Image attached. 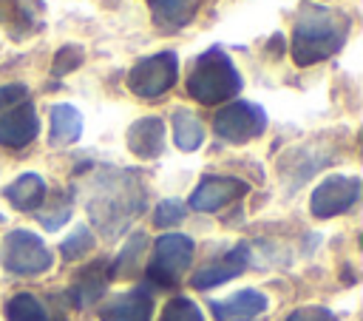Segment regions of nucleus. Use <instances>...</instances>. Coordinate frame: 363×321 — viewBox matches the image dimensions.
Returning <instances> with one entry per match:
<instances>
[{
  "mask_svg": "<svg viewBox=\"0 0 363 321\" xmlns=\"http://www.w3.org/2000/svg\"><path fill=\"white\" fill-rule=\"evenodd\" d=\"M241 85H244V80H241V74H238V68H235V62L224 45L204 48L193 60L190 74L184 80L187 94L201 105L227 102L241 91Z\"/></svg>",
  "mask_w": 363,
  "mask_h": 321,
  "instance_id": "7ed1b4c3",
  "label": "nucleus"
},
{
  "mask_svg": "<svg viewBox=\"0 0 363 321\" xmlns=\"http://www.w3.org/2000/svg\"><path fill=\"white\" fill-rule=\"evenodd\" d=\"M94 250V233L88 224H77L60 244V253L65 261H79L82 256H88Z\"/></svg>",
  "mask_w": 363,
  "mask_h": 321,
  "instance_id": "5701e85b",
  "label": "nucleus"
},
{
  "mask_svg": "<svg viewBox=\"0 0 363 321\" xmlns=\"http://www.w3.org/2000/svg\"><path fill=\"white\" fill-rule=\"evenodd\" d=\"M45 26V3L43 0H0V28L23 43L43 31Z\"/></svg>",
  "mask_w": 363,
  "mask_h": 321,
  "instance_id": "1a4fd4ad",
  "label": "nucleus"
},
{
  "mask_svg": "<svg viewBox=\"0 0 363 321\" xmlns=\"http://www.w3.org/2000/svg\"><path fill=\"white\" fill-rule=\"evenodd\" d=\"M267 295L261 290H238L224 301H210L216 321H250L267 310Z\"/></svg>",
  "mask_w": 363,
  "mask_h": 321,
  "instance_id": "f3484780",
  "label": "nucleus"
},
{
  "mask_svg": "<svg viewBox=\"0 0 363 321\" xmlns=\"http://www.w3.org/2000/svg\"><path fill=\"white\" fill-rule=\"evenodd\" d=\"M247 190H250V185L241 182V179H235V176H204L196 185V190L190 193L187 205L193 210H199V213H216L224 205L241 199Z\"/></svg>",
  "mask_w": 363,
  "mask_h": 321,
  "instance_id": "9d476101",
  "label": "nucleus"
},
{
  "mask_svg": "<svg viewBox=\"0 0 363 321\" xmlns=\"http://www.w3.org/2000/svg\"><path fill=\"white\" fill-rule=\"evenodd\" d=\"M0 264L11 276H40L51 270L54 256L45 241L31 230H9L0 241Z\"/></svg>",
  "mask_w": 363,
  "mask_h": 321,
  "instance_id": "20e7f679",
  "label": "nucleus"
},
{
  "mask_svg": "<svg viewBox=\"0 0 363 321\" xmlns=\"http://www.w3.org/2000/svg\"><path fill=\"white\" fill-rule=\"evenodd\" d=\"M150 315H153V295L147 287L119 293L99 307V321H150Z\"/></svg>",
  "mask_w": 363,
  "mask_h": 321,
  "instance_id": "4468645a",
  "label": "nucleus"
},
{
  "mask_svg": "<svg viewBox=\"0 0 363 321\" xmlns=\"http://www.w3.org/2000/svg\"><path fill=\"white\" fill-rule=\"evenodd\" d=\"M179 80V54L164 48L136 60L128 71V88L139 99H156L167 94Z\"/></svg>",
  "mask_w": 363,
  "mask_h": 321,
  "instance_id": "39448f33",
  "label": "nucleus"
},
{
  "mask_svg": "<svg viewBox=\"0 0 363 321\" xmlns=\"http://www.w3.org/2000/svg\"><path fill=\"white\" fill-rule=\"evenodd\" d=\"M357 196H360V179L335 173V176H326L323 182H318V187L312 190V199H309V210L315 219H332V216L346 213L357 202Z\"/></svg>",
  "mask_w": 363,
  "mask_h": 321,
  "instance_id": "6e6552de",
  "label": "nucleus"
},
{
  "mask_svg": "<svg viewBox=\"0 0 363 321\" xmlns=\"http://www.w3.org/2000/svg\"><path fill=\"white\" fill-rule=\"evenodd\" d=\"M28 99V88L23 82H9V85H0V114L26 102Z\"/></svg>",
  "mask_w": 363,
  "mask_h": 321,
  "instance_id": "cd10ccee",
  "label": "nucleus"
},
{
  "mask_svg": "<svg viewBox=\"0 0 363 321\" xmlns=\"http://www.w3.org/2000/svg\"><path fill=\"white\" fill-rule=\"evenodd\" d=\"M147 247V236L145 233H133L128 239V244L119 250V256L111 261V270L113 276H130L136 270V261L142 259V250Z\"/></svg>",
  "mask_w": 363,
  "mask_h": 321,
  "instance_id": "b1692460",
  "label": "nucleus"
},
{
  "mask_svg": "<svg viewBox=\"0 0 363 321\" xmlns=\"http://www.w3.org/2000/svg\"><path fill=\"white\" fill-rule=\"evenodd\" d=\"M45 193H48V187H45V179H43L40 173H20L14 182H9V185L3 187L6 202H9L11 207L23 210V213H34V210L43 205Z\"/></svg>",
  "mask_w": 363,
  "mask_h": 321,
  "instance_id": "a211bd4d",
  "label": "nucleus"
},
{
  "mask_svg": "<svg viewBox=\"0 0 363 321\" xmlns=\"http://www.w3.org/2000/svg\"><path fill=\"white\" fill-rule=\"evenodd\" d=\"M51 131H48V142L54 148H68L82 136V114L79 108L68 105V102H57L51 105Z\"/></svg>",
  "mask_w": 363,
  "mask_h": 321,
  "instance_id": "6ab92c4d",
  "label": "nucleus"
},
{
  "mask_svg": "<svg viewBox=\"0 0 363 321\" xmlns=\"http://www.w3.org/2000/svg\"><path fill=\"white\" fill-rule=\"evenodd\" d=\"M145 205H147V187L136 173L119 168H108L96 173L88 196V213L91 222L108 239L119 236L136 216H142Z\"/></svg>",
  "mask_w": 363,
  "mask_h": 321,
  "instance_id": "f03ea898",
  "label": "nucleus"
},
{
  "mask_svg": "<svg viewBox=\"0 0 363 321\" xmlns=\"http://www.w3.org/2000/svg\"><path fill=\"white\" fill-rule=\"evenodd\" d=\"M196 244L184 233H164L153 244V259L147 264V281L159 287H176L182 273H187L193 261Z\"/></svg>",
  "mask_w": 363,
  "mask_h": 321,
  "instance_id": "423d86ee",
  "label": "nucleus"
},
{
  "mask_svg": "<svg viewBox=\"0 0 363 321\" xmlns=\"http://www.w3.org/2000/svg\"><path fill=\"white\" fill-rule=\"evenodd\" d=\"M150 20L162 34H179L201 9V0H147Z\"/></svg>",
  "mask_w": 363,
  "mask_h": 321,
  "instance_id": "dca6fc26",
  "label": "nucleus"
},
{
  "mask_svg": "<svg viewBox=\"0 0 363 321\" xmlns=\"http://www.w3.org/2000/svg\"><path fill=\"white\" fill-rule=\"evenodd\" d=\"M284 321H337V318H335V312L326 310V307H298V310H292Z\"/></svg>",
  "mask_w": 363,
  "mask_h": 321,
  "instance_id": "c85d7f7f",
  "label": "nucleus"
},
{
  "mask_svg": "<svg viewBox=\"0 0 363 321\" xmlns=\"http://www.w3.org/2000/svg\"><path fill=\"white\" fill-rule=\"evenodd\" d=\"M349 31H352V17L343 9L320 6V3H301L295 23H292L289 57L301 68L323 62L346 45Z\"/></svg>",
  "mask_w": 363,
  "mask_h": 321,
  "instance_id": "f257e3e1",
  "label": "nucleus"
},
{
  "mask_svg": "<svg viewBox=\"0 0 363 321\" xmlns=\"http://www.w3.org/2000/svg\"><path fill=\"white\" fill-rule=\"evenodd\" d=\"M113 278V270H111V261L108 259H96L94 264H88L85 270H79V276L74 278L71 290H68V301L79 310L91 307L94 301H99L108 290Z\"/></svg>",
  "mask_w": 363,
  "mask_h": 321,
  "instance_id": "ddd939ff",
  "label": "nucleus"
},
{
  "mask_svg": "<svg viewBox=\"0 0 363 321\" xmlns=\"http://www.w3.org/2000/svg\"><path fill=\"white\" fill-rule=\"evenodd\" d=\"M159 321H204V312L199 310V304L187 295H176L162 307Z\"/></svg>",
  "mask_w": 363,
  "mask_h": 321,
  "instance_id": "a878e982",
  "label": "nucleus"
},
{
  "mask_svg": "<svg viewBox=\"0 0 363 321\" xmlns=\"http://www.w3.org/2000/svg\"><path fill=\"white\" fill-rule=\"evenodd\" d=\"M213 131L218 139H224L230 145H244L250 139H258L267 131V111L250 99L227 102L213 116Z\"/></svg>",
  "mask_w": 363,
  "mask_h": 321,
  "instance_id": "0eeeda50",
  "label": "nucleus"
},
{
  "mask_svg": "<svg viewBox=\"0 0 363 321\" xmlns=\"http://www.w3.org/2000/svg\"><path fill=\"white\" fill-rule=\"evenodd\" d=\"M187 216V205L179 199H162L153 210V224L156 227H173Z\"/></svg>",
  "mask_w": 363,
  "mask_h": 321,
  "instance_id": "bb28decb",
  "label": "nucleus"
},
{
  "mask_svg": "<svg viewBox=\"0 0 363 321\" xmlns=\"http://www.w3.org/2000/svg\"><path fill=\"white\" fill-rule=\"evenodd\" d=\"M315 3H318V0H315Z\"/></svg>",
  "mask_w": 363,
  "mask_h": 321,
  "instance_id": "c756f323",
  "label": "nucleus"
},
{
  "mask_svg": "<svg viewBox=\"0 0 363 321\" xmlns=\"http://www.w3.org/2000/svg\"><path fill=\"white\" fill-rule=\"evenodd\" d=\"M71 199H74V193H68V190H57L51 199H48V193H45L43 205L34 210L37 222H40L45 230H60V227L71 219Z\"/></svg>",
  "mask_w": 363,
  "mask_h": 321,
  "instance_id": "4be33fe9",
  "label": "nucleus"
},
{
  "mask_svg": "<svg viewBox=\"0 0 363 321\" xmlns=\"http://www.w3.org/2000/svg\"><path fill=\"white\" fill-rule=\"evenodd\" d=\"M40 134V116L34 105L26 99L0 114V145L3 148H26Z\"/></svg>",
  "mask_w": 363,
  "mask_h": 321,
  "instance_id": "9b49d317",
  "label": "nucleus"
},
{
  "mask_svg": "<svg viewBox=\"0 0 363 321\" xmlns=\"http://www.w3.org/2000/svg\"><path fill=\"white\" fill-rule=\"evenodd\" d=\"M247 264H250V247L241 241V244H235L230 253H224L221 259H216V261L204 264L199 273H193L190 284H193L196 290L218 287V284H224V281H230V278L241 276V273L247 270Z\"/></svg>",
  "mask_w": 363,
  "mask_h": 321,
  "instance_id": "f8f14e48",
  "label": "nucleus"
},
{
  "mask_svg": "<svg viewBox=\"0 0 363 321\" xmlns=\"http://www.w3.org/2000/svg\"><path fill=\"white\" fill-rule=\"evenodd\" d=\"M85 62V48L79 43H65L57 48L54 62H51V77H65L71 71H77Z\"/></svg>",
  "mask_w": 363,
  "mask_h": 321,
  "instance_id": "393cba45",
  "label": "nucleus"
},
{
  "mask_svg": "<svg viewBox=\"0 0 363 321\" xmlns=\"http://www.w3.org/2000/svg\"><path fill=\"white\" fill-rule=\"evenodd\" d=\"M170 122H173V139H176V148L179 151L190 153V151L201 148V142H204V122L199 119L196 111L176 108L173 116H170Z\"/></svg>",
  "mask_w": 363,
  "mask_h": 321,
  "instance_id": "aec40b11",
  "label": "nucleus"
},
{
  "mask_svg": "<svg viewBox=\"0 0 363 321\" xmlns=\"http://www.w3.org/2000/svg\"><path fill=\"white\" fill-rule=\"evenodd\" d=\"M128 151L136 159H156L164 151V119L162 116H139L130 122L128 134Z\"/></svg>",
  "mask_w": 363,
  "mask_h": 321,
  "instance_id": "2eb2a0df",
  "label": "nucleus"
},
{
  "mask_svg": "<svg viewBox=\"0 0 363 321\" xmlns=\"http://www.w3.org/2000/svg\"><path fill=\"white\" fill-rule=\"evenodd\" d=\"M6 321H60V318H54L45 301H40L34 293H17L6 301Z\"/></svg>",
  "mask_w": 363,
  "mask_h": 321,
  "instance_id": "412c9836",
  "label": "nucleus"
}]
</instances>
